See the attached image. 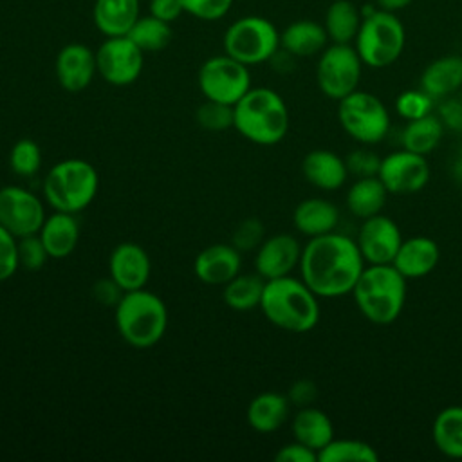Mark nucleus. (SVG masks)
Wrapping results in <instances>:
<instances>
[{
	"label": "nucleus",
	"mask_w": 462,
	"mask_h": 462,
	"mask_svg": "<svg viewBox=\"0 0 462 462\" xmlns=\"http://www.w3.org/2000/svg\"><path fill=\"white\" fill-rule=\"evenodd\" d=\"M38 236L51 258H65L79 242V222L72 213L54 211L45 217Z\"/></svg>",
	"instance_id": "nucleus-24"
},
{
	"label": "nucleus",
	"mask_w": 462,
	"mask_h": 462,
	"mask_svg": "<svg viewBox=\"0 0 462 462\" xmlns=\"http://www.w3.org/2000/svg\"><path fill=\"white\" fill-rule=\"evenodd\" d=\"M56 79L67 92L85 90L97 74L96 52L85 43H67L56 56Z\"/></svg>",
	"instance_id": "nucleus-18"
},
{
	"label": "nucleus",
	"mask_w": 462,
	"mask_h": 462,
	"mask_svg": "<svg viewBox=\"0 0 462 462\" xmlns=\"http://www.w3.org/2000/svg\"><path fill=\"white\" fill-rule=\"evenodd\" d=\"M354 42L363 65L384 69L401 58L406 45V31L395 13L370 9L363 13Z\"/></svg>",
	"instance_id": "nucleus-7"
},
{
	"label": "nucleus",
	"mask_w": 462,
	"mask_h": 462,
	"mask_svg": "<svg viewBox=\"0 0 462 462\" xmlns=\"http://www.w3.org/2000/svg\"><path fill=\"white\" fill-rule=\"evenodd\" d=\"M143 52L162 51L171 40V27L168 22H162L152 14L139 16L137 22L126 34Z\"/></svg>",
	"instance_id": "nucleus-35"
},
{
	"label": "nucleus",
	"mask_w": 462,
	"mask_h": 462,
	"mask_svg": "<svg viewBox=\"0 0 462 462\" xmlns=\"http://www.w3.org/2000/svg\"><path fill=\"white\" fill-rule=\"evenodd\" d=\"M406 282L392 263H368L352 289L356 307L370 323L390 325L404 309Z\"/></svg>",
	"instance_id": "nucleus-4"
},
{
	"label": "nucleus",
	"mask_w": 462,
	"mask_h": 462,
	"mask_svg": "<svg viewBox=\"0 0 462 462\" xmlns=\"http://www.w3.org/2000/svg\"><path fill=\"white\" fill-rule=\"evenodd\" d=\"M274 460L276 462H316L318 460V453L310 448H307L305 444L292 440L285 446H282L276 453H274Z\"/></svg>",
	"instance_id": "nucleus-46"
},
{
	"label": "nucleus",
	"mask_w": 462,
	"mask_h": 462,
	"mask_svg": "<svg viewBox=\"0 0 462 462\" xmlns=\"http://www.w3.org/2000/svg\"><path fill=\"white\" fill-rule=\"evenodd\" d=\"M197 123L209 132H222L233 126L235 123V112H233V105H226V103H218V101H211L206 99L195 114Z\"/></svg>",
	"instance_id": "nucleus-37"
},
{
	"label": "nucleus",
	"mask_w": 462,
	"mask_h": 462,
	"mask_svg": "<svg viewBox=\"0 0 462 462\" xmlns=\"http://www.w3.org/2000/svg\"><path fill=\"white\" fill-rule=\"evenodd\" d=\"M265 280L254 273V274H236L227 283H224L222 298L226 305L233 310L245 312L260 307L262 294H263Z\"/></svg>",
	"instance_id": "nucleus-33"
},
{
	"label": "nucleus",
	"mask_w": 462,
	"mask_h": 462,
	"mask_svg": "<svg viewBox=\"0 0 462 462\" xmlns=\"http://www.w3.org/2000/svg\"><path fill=\"white\" fill-rule=\"evenodd\" d=\"M18 267V238L0 224V282L9 280Z\"/></svg>",
	"instance_id": "nucleus-43"
},
{
	"label": "nucleus",
	"mask_w": 462,
	"mask_h": 462,
	"mask_svg": "<svg viewBox=\"0 0 462 462\" xmlns=\"http://www.w3.org/2000/svg\"><path fill=\"white\" fill-rule=\"evenodd\" d=\"M99 186L96 168L85 159H63L43 179V199L54 211L78 215L92 204Z\"/></svg>",
	"instance_id": "nucleus-6"
},
{
	"label": "nucleus",
	"mask_w": 462,
	"mask_h": 462,
	"mask_svg": "<svg viewBox=\"0 0 462 462\" xmlns=\"http://www.w3.org/2000/svg\"><path fill=\"white\" fill-rule=\"evenodd\" d=\"M94 296L105 305H116L123 296V289L112 278L101 280L94 285Z\"/></svg>",
	"instance_id": "nucleus-48"
},
{
	"label": "nucleus",
	"mask_w": 462,
	"mask_h": 462,
	"mask_svg": "<svg viewBox=\"0 0 462 462\" xmlns=\"http://www.w3.org/2000/svg\"><path fill=\"white\" fill-rule=\"evenodd\" d=\"M301 173L307 182L323 191L339 189L348 177L345 157L323 148L312 150L303 157Z\"/></svg>",
	"instance_id": "nucleus-21"
},
{
	"label": "nucleus",
	"mask_w": 462,
	"mask_h": 462,
	"mask_svg": "<svg viewBox=\"0 0 462 462\" xmlns=\"http://www.w3.org/2000/svg\"><path fill=\"white\" fill-rule=\"evenodd\" d=\"M375 2H377L379 9L388 11V13H397L404 7H408L413 0H375Z\"/></svg>",
	"instance_id": "nucleus-49"
},
{
	"label": "nucleus",
	"mask_w": 462,
	"mask_h": 462,
	"mask_svg": "<svg viewBox=\"0 0 462 462\" xmlns=\"http://www.w3.org/2000/svg\"><path fill=\"white\" fill-rule=\"evenodd\" d=\"M291 430L294 440L305 444L316 453L334 439V424L330 417L316 406L300 408L292 417Z\"/></svg>",
	"instance_id": "nucleus-28"
},
{
	"label": "nucleus",
	"mask_w": 462,
	"mask_h": 462,
	"mask_svg": "<svg viewBox=\"0 0 462 462\" xmlns=\"http://www.w3.org/2000/svg\"><path fill=\"white\" fill-rule=\"evenodd\" d=\"M267 321L287 332H309L319 321L318 296L291 274L267 280L260 301Z\"/></svg>",
	"instance_id": "nucleus-2"
},
{
	"label": "nucleus",
	"mask_w": 462,
	"mask_h": 462,
	"mask_svg": "<svg viewBox=\"0 0 462 462\" xmlns=\"http://www.w3.org/2000/svg\"><path fill=\"white\" fill-rule=\"evenodd\" d=\"M43 202L22 186L0 188V224L16 238L38 235L45 220Z\"/></svg>",
	"instance_id": "nucleus-13"
},
{
	"label": "nucleus",
	"mask_w": 462,
	"mask_h": 462,
	"mask_svg": "<svg viewBox=\"0 0 462 462\" xmlns=\"http://www.w3.org/2000/svg\"><path fill=\"white\" fill-rule=\"evenodd\" d=\"M386 197L388 189L377 175L361 177L346 191V208L354 217L365 220L383 211Z\"/></svg>",
	"instance_id": "nucleus-29"
},
{
	"label": "nucleus",
	"mask_w": 462,
	"mask_h": 462,
	"mask_svg": "<svg viewBox=\"0 0 462 462\" xmlns=\"http://www.w3.org/2000/svg\"><path fill=\"white\" fill-rule=\"evenodd\" d=\"M328 42L325 27L314 20H296L280 34V47L294 58H309L319 54Z\"/></svg>",
	"instance_id": "nucleus-27"
},
{
	"label": "nucleus",
	"mask_w": 462,
	"mask_h": 462,
	"mask_svg": "<svg viewBox=\"0 0 462 462\" xmlns=\"http://www.w3.org/2000/svg\"><path fill=\"white\" fill-rule=\"evenodd\" d=\"M47 258L51 256L38 235L18 238V262L22 267L27 271H38L43 267Z\"/></svg>",
	"instance_id": "nucleus-40"
},
{
	"label": "nucleus",
	"mask_w": 462,
	"mask_h": 462,
	"mask_svg": "<svg viewBox=\"0 0 462 462\" xmlns=\"http://www.w3.org/2000/svg\"><path fill=\"white\" fill-rule=\"evenodd\" d=\"M184 13L180 0H150V14L162 22H175Z\"/></svg>",
	"instance_id": "nucleus-47"
},
{
	"label": "nucleus",
	"mask_w": 462,
	"mask_h": 462,
	"mask_svg": "<svg viewBox=\"0 0 462 462\" xmlns=\"http://www.w3.org/2000/svg\"><path fill=\"white\" fill-rule=\"evenodd\" d=\"M114 318L119 336L134 348L157 345L168 328L166 303L144 287L123 292Z\"/></svg>",
	"instance_id": "nucleus-5"
},
{
	"label": "nucleus",
	"mask_w": 462,
	"mask_h": 462,
	"mask_svg": "<svg viewBox=\"0 0 462 462\" xmlns=\"http://www.w3.org/2000/svg\"><path fill=\"white\" fill-rule=\"evenodd\" d=\"M345 164L348 170V175H354L356 179L361 177H375L379 173L381 157L370 150V148H356L345 157Z\"/></svg>",
	"instance_id": "nucleus-39"
},
{
	"label": "nucleus",
	"mask_w": 462,
	"mask_h": 462,
	"mask_svg": "<svg viewBox=\"0 0 462 462\" xmlns=\"http://www.w3.org/2000/svg\"><path fill=\"white\" fill-rule=\"evenodd\" d=\"M377 177L392 195H411L420 191L430 180V164L426 155L397 150L381 157Z\"/></svg>",
	"instance_id": "nucleus-14"
},
{
	"label": "nucleus",
	"mask_w": 462,
	"mask_h": 462,
	"mask_svg": "<svg viewBox=\"0 0 462 462\" xmlns=\"http://www.w3.org/2000/svg\"><path fill=\"white\" fill-rule=\"evenodd\" d=\"M444 128L446 126H444L442 119L439 116H435L433 112L424 117L406 121V126L401 134L402 148L420 153V155H428L442 141Z\"/></svg>",
	"instance_id": "nucleus-31"
},
{
	"label": "nucleus",
	"mask_w": 462,
	"mask_h": 462,
	"mask_svg": "<svg viewBox=\"0 0 462 462\" xmlns=\"http://www.w3.org/2000/svg\"><path fill=\"white\" fill-rule=\"evenodd\" d=\"M292 224L301 235L309 238L327 235L336 231L339 224V209L327 199L310 197L294 208Z\"/></svg>",
	"instance_id": "nucleus-23"
},
{
	"label": "nucleus",
	"mask_w": 462,
	"mask_h": 462,
	"mask_svg": "<svg viewBox=\"0 0 462 462\" xmlns=\"http://www.w3.org/2000/svg\"><path fill=\"white\" fill-rule=\"evenodd\" d=\"M291 402L287 395L278 392H262L247 406V424L258 433H273L289 419Z\"/></svg>",
	"instance_id": "nucleus-26"
},
{
	"label": "nucleus",
	"mask_w": 462,
	"mask_h": 462,
	"mask_svg": "<svg viewBox=\"0 0 462 462\" xmlns=\"http://www.w3.org/2000/svg\"><path fill=\"white\" fill-rule=\"evenodd\" d=\"M435 448L449 458H462V406H446L437 413L431 426Z\"/></svg>",
	"instance_id": "nucleus-30"
},
{
	"label": "nucleus",
	"mask_w": 462,
	"mask_h": 462,
	"mask_svg": "<svg viewBox=\"0 0 462 462\" xmlns=\"http://www.w3.org/2000/svg\"><path fill=\"white\" fill-rule=\"evenodd\" d=\"M399 226L386 215L377 213L361 222L356 244L365 263H392L402 242Z\"/></svg>",
	"instance_id": "nucleus-15"
},
{
	"label": "nucleus",
	"mask_w": 462,
	"mask_h": 462,
	"mask_svg": "<svg viewBox=\"0 0 462 462\" xmlns=\"http://www.w3.org/2000/svg\"><path fill=\"white\" fill-rule=\"evenodd\" d=\"M287 399L291 404L303 408V406H312L314 401L318 399V386L310 379H298L291 384L287 392Z\"/></svg>",
	"instance_id": "nucleus-45"
},
{
	"label": "nucleus",
	"mask_w": 462,
	"mask_h": 462,
	"mask_svg": "<svg viewBox=\"0 0 462 462\" xmlns=\"http://www.w3.org/2000/svg\"><path fill=\"white\" fill-rule=\"evenodd\" d=\"M319 462H377L375 448L359 439H332L318 451Z\"/></svg>",
	"instance_id": "nucleus-34"
},
{
	"label": "nucleus",
	"mask_w": 462,
	"mask_h": 462,
	"mask_svg": "<svg viewBox=\"0 0 462 462\" xmlns=\"http://www.w3.org/2000/svg\"><path fill=\"white\" fill-rule=\"evenodd\" d=\"M9 168L18 177H32L42 168V150L32 139H18L9 152Z\"/></svg>",
	"instance_id": "nucleus-36"
},
{
	"label": "nucleus",
	"mask_w": 462,
	"mask_h": 462,
	"mask_svg": "<svg viewBox=\"0 0 462 462\" xmlns=\"http://www.w3.org/2000/svg\"><path fill=\"white\" fill-rule=\"evenodd\" d=\"M337 119L341 128L361 144H377L390 132V114L384 103L359 88L337 101Z\"/></svg>",
	"instance_id": "nucleus-8"
},
{
	"label": "nucleus",
	"mask_w": 462,
	"mask_h": 462,
	"mask_svg": "<svg viewBox=\"0 0 462 462\" xmlns=\"http://www.w3.org/2000/svg\"><path fill=\"white\" fill-rule=\"evenodd\" d=\"M263 233H265L263 224H262L258 218L251 217V218L242 220V222L236 226V229L233 231V236H231V244H233L240 253H244V251H253V249H258V245L265 240V238H263Z\"/></svg>",
	"instance_id": "nucleus-41"
},
{
	"label": "nucleus",
	"mask_w": 462,
	"mask_h": 462,
	"mask_svg": "<svg viewBox=\"0 0 462 462\" xmlns=\"http://www.w3.org/2000/svg\"><path fill=\"white\" fill-rule=\"evenodd\" d=\"M144 52L128 36H108L96 51L97 74L110 85L134 83L143 70Z\"/></svg>",
	"instance_id": "nucleus-12"
},
{
	"label": "nucleus",
	"mask_w": 462,
	"mask_h": 462,
	"mask_svg": "<svg viewBox=\"0 0 462 462\" xmlns=\"http://www.w3.org/2000/svg\"><path fill=\"white\" fill-rule=\"evenodd\" d=\"M363 14L350 0H334L325 13V31L332 43H350L356 40Z\"/></svg>",
	"instance_id": "nucleus-32"
},
{
	"label": "nucleus",
	"mask_w": 462,
	"mask_h": 462,
	"mask_svg": "<svg viewBox=\"0 0 462 462\" xmlns=\"http://www.w3.org/2000/svg\"><path fill=\"white\" fill-rule=\"evenodd\" d=\"M280 49V32L263 16H242L224 34V51L251 67L269 61Z\"/></svg>",
	"instance_id": "nucleus-9"
},
{
	"label": "nucleus",
	"mask_w": 462,
	"mask_h": 462,
	"mask_svg": "<svg viewBox=\"0 0 462 462\" xmlns=\"http://www.w3.org/2000/svg\"><path fill=\"white\" fill-rule=\"evenodd\" d=\"M440 260V249L430 236H411L401 242L392 265L406 278L417 280L428 276Z\"/></svg>",
	"instance_id": "nucleus-20"
},
{
	"label": "nucleus",
	"mask_w": 462,
	"mask_h": 462,
	"mask_svg": "<svg viewBox=\"0 0 462 462\" xmlns=\"http://www.w3.org/2000/svg\"><path fill=\"white\" fill-rule=\"evenodd\" d=\"M433 105L435 99L431 96H428L420 87L419 88H410L404 90L397 96L395 99V112L406 119V121H413L419 117H424L428 114L433 112Z\"/></svg>",
	"instance_id": "nucleus-38"
},
{
	"label": "nucleus",
	"mask_w": 462,
	"mask_h": 462,
	"mask_svg": "<svg viewBox=\"0 0 462 462\" xmlns=\"http://www.w3.org/2000/svg\"><path fill=\"white\" fill-rule=\"evenodd\" d=\"M233 128L254 144L280 143L289 130V108L283 97L267 87H251L235 105Z\"/></svg>",
	"instance_id": "nucleus-3"
},
{
	"label": "nucleus",
	"mask_w": 462,
	"mask_h": 462,
	"mask_svg": "<svg viewBox=\"0 0 462 462\" xmlns=\"http://www.w3.org/2000/svg\"><path fill=\"white\" fill-rule=\"evenodd\" d=\"M92 18L106 38L126 36L139 18V0H96Z\"/></svg>",
	"instance_id": "nucleus-25"
},
{
	"label": "nucleus",
	"mask_w": 462,
	"mask_h": 462,
	"mask_svg": "<svg viewBox=\"0 0 462 462\" xmlns=\"http://www.w3.org/2000/svg\"><path fill=\"white\" fill-rule=\"evenodd\" d=\"M439 117L442 119L444 126L462 134V92L460 90L442 99L439 106Z\"/></svg>",
	"instance_id": "nucleus-44"
},
{
	"label": "nucleus",
	"mask_w": 462,
	"mask_h": 462,
	"mask_svg": "<svg viewBox=\"0 0 462 462\" xmlns=\"http://www.w3.org/2000/svg\"><path fill=\"white\" fill-rule=\"evenodd\" d=\"M301 244L289 233H278L265 238L254 256L256 273L267 282L291 274L301 258Z\"/></svg>",
	"instance_id": "nucleus-16"
},
{
	"label": "nucleus",
	"mask_w": 462,
	"mask_h": 462,
	"mask_svg": "<svg viewBox=\"0 0 462 462\" xmlns=\"http://www.w3.org/2000/svg\"><path fill=\"white\" fill-rule=\"evenodd\" d=\"M180 4L184 7V13L199 20L215 22L227 14L233 0H180Z\"/></svg>",
	"instance_id": "nucleus-42"
},
{
	"label": "nucleus",
	"mask_w": 462,
	"mask_h": 462,
	"mask_svg": "<svg viewBox=\"0 0 462 462\" xmlns=\"http://www.w3.org/2000/svg\"><path fill=\"white\" fill-rule=\"evenodd\" d=\"M110 278L126 291L143 289L152 273V262L143 245L135 242H121L117 244L108 258Z\"/></svg>",
	"instance_id": "nucleus-17"
},
{
	"label": "nucleus",
	"mask_w": 462,
	"mask_h": 462,
	"mask_svg": "<svg viewBox=\"0 0 462 462\" xmlns=\"http://www.w3.org/2000/svg\"><path fill=\"white\" fill-rule=\"evenodd\" d=\"M363 61L350 43H332L319 52L316 65V81L319 90L339 101L357 90Z\"/></svg>",
	"instance_id": "nucleus-10"
},
{
	"label": "nucleus",
	"mask_w": 462,
	"mask_h": 462,
	"mask_svg": "<svg viewBox=\"0 0 462 462\" xmlns=\"http://www.w3.org/2000/svg\"><path fill=\"white\" fill-rule=\"evenodd\" d=\"M197 83L206 99L235 105L251 88V74L247 65L229 54H220L200 65Z\"/></svg>",
	"instance_id": "nucleus-11"
},
{
	"label": "nucleus",
	"mask_w": 462,
	"mask_h": 462,
	"mask_svg": "<svg viewBox=\"0 0 462 462\" xmlns=\"http://www.w3.org/2000/svg\"><path fill=\"white\" fill-rule=\"evenodd\" d=\"M365 265L356 240L332 231L309 238L298 267L301 280L318 298H339L352 294Z\"/></svg>",
	"instance_id": "nucleus-1"
},
{
	"label": "nucleus",
	"mask_w": 462,
	"mask_h": 462,
	"mask_svg": "<svg viewBox=\"0 0 462 462\" xmlns=\"http://www.w3.org/2000/svg\"><path fill=\"white\" fill-rule=\"evenodd\" d=\"M420 88L435 101L462 90V56L449 54L433 60L420 74Z\"/></svg>",
	"instance_id": "nucleus-22"
},
{
	"label": "nucleus",
	"mask_w": 462,
	"mask_h": 462,
	"mask_svg": "<svg viewBox=\"0 0 462 462\" xmlns=\"http://www.w3.org/2000/svg\"><path fill=\"white\" fill-rule=\"evenodd\" d=\"M242 256L233 244H211L204 247L195 262V276L208 285H224L240 273Z\"/></svg>",
	"instance_id": "nucleus-19"
}]
</instances>
